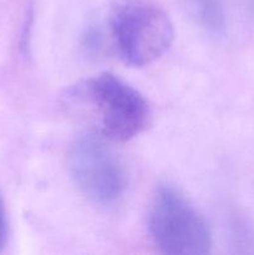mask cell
<instances>
[{
	"mask_svg": "<svg viewBox=\"0 0 254 255\" xmlns=\"http://www.w3.org/2000/svg\"><path fill=\"white\" fill-rule=\"evenodd\" d=\"M110 27L126 64L142 67L158 60L173 41V25L152 0H114Z\"/></svg>",
	"mask_w": 254,
	"mask_h": 255,
	"instance_id": "1",
	"label": "cell"
},
{
	"mask_svg": "<svg viewBox=\"0 0 254 255\" xmlns=\"http://www.w3.org/2000/svg\"><path fill=\"white\" fill-rule=\"evenodd\" d=\"M147 227L152 242L161 253L203 255L212 248L208 223L183 194L162 186L149 204Z\"/></svg>",
	"mask_w": 254,
	"mask_h": 255,
	"instance_id": "2",
	"label": "cell"
},
{
	"mask_svg": "<svg viewBox=\"0 0 254 255\" xmlns=\"http://www.w3.org/2000/svg\"><path fill=\"white\" fill-rule=\"evenodd\" d=\"M85 91L99 119L100 133L114 142H127L147 127L148 102L120 77L104 72L86 82Z\"/></svg>",
	"mask_w": 254,
	"mask_h": 255,
	"instance_id": "3",
	"label": "cell"
},
{
	"mask_svg": "<svg viewBox=\"0 0 254 255\" xmlns=\"http://www.w3.org/2000/svg\"><path fill=\"white\" fill-rule=\"evenodd\" d=\"M69 169L77 188L100 206L116 204L127 188L124 163L102 137L85 134L69 153Z\"/></svg>",
	"mask_w": 254,
	"mask_h": 255,
	"instance_id": "4",
	"label": "cell"
},
{
	"mask_svg": "<svg viewBox=\"0 0 254 255\" xmlns=\"http://www.w3.org/2000/svg\"><path fill=\"white\" fill-rule=\"evenodd\" d=\"M194 17L206 30L219 32L224 27L223 0H188Z\"/></svg>",
	"mask_w": 254,
	"mask_h": 255,
	"instance_id": "5",
	"label": "cell"
},
{
	"mask_svg": "<svg viewBox=\"0 0 254 255\" xmlns=\"http://www.w3.org/2000/svg\"><path fill=\"white\" fill-rule=\"evenodd\" d=\"M7 233H9V224H7L6 209H5L4 201L0 196V252L4 249L7 241Z\"/></svg>",
	"mask_w": 254,
	"mask_h": 255,
	"instance_id": "6",
	"label": "cell"
},
{
	"mask_svg": "<svg viewBox=\"0 0 254 255\" xmlns=\"http://www.w3.org/2000/svg\"><path fill=\"white\" fill-rule=\"evenodd\" d=\"M252 6H253V9H254V0H252Z\"/></svg>",
	"mask_w": 254,
	"mask_h": 255,
	"instance_id": "7",
	"label": "cell"
}]
</instances>
